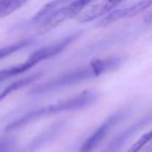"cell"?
<instances>
[{
    "mask_svg": "<svg viewBox=\"0 0 152 152\" xmlns=\"http://www.w3.org/2000/svg\"><path fill=\"white\" fill-rule=\"evenodd\" d=\"M121 61H122V58L119 56L96 59V61H92L88 67L68 72L57 78H54L44 85L34 88V90H31L30 93L34 95H43V94L56 91V90L71 87V86L88 80V79L95 78L98 76H101L102 74H105L107 72L117 69L121 65Z\"/></svg>",
    "mask_w": 152,
    "mask_h": 152,
    "instance_id": "obj_1",
    "label": "cell"
},
{
    "mask_svg": "<svg viewBox=\"0 0 152 152\" xmlns=\"http://www.w3.org/2000/svg\"><path fill=\"white\" fill-rule=\"evenodd\" d=\"M97 99V93L93 91H85L83 93L78 94L77 96H75V97L69 98L67 100H64V101L57 102V103L51 104V105L48 106H44L40 110H31V112L23 115L22 117L18 118L17 120H15L11 124L7 125L5 131L11 132V131L18 130V129L30 124V123L36 122V121L40 120L42 118H45V117L53 116V115L61 114V113L64 112H73V110H83V108L94 103Z\"/></svg>",
    "mask_w": 152,
    "mask_h": 152,
    "instance_id": "obj_2",
    "label": "cell"
},
{
    "mask_svg": "<svg viewBox=\"0 0 152 152\" xmlns=\"http://www.w3.org/2000/svg\"><path fill=\"white\" fill-rule=\"evenodd\" d=\"M95 0H74L73 2L56 10L55 12L51 13L47 17L39 22V30L40 32H47L49 30L53 29L63 22L67 21L69 19L76 17L77 15L83 13V11L91 4Z\"/></svg>",
    "mask_w": 152,
    "mask_h": 152,
    "instance_id": "obj_3",
    "label": "cell"
},
{
    "mask_svg": "<svg viewBox=\"0 0 152 152\" xmlns=\"http://www.w3.org/2000/svg\"><path fill=\"white\" fill-rule=\"evenodd\" d=\"M126 115V110H120V112L115 113L114 115H112L110 117H108L87 140L83 143L79 152H92L93 150H95L100 144L102 143L104 139L106 137V135L108 134L112 128L114 126H116L119 122H121L123 118Z\"/></svg>",
    "mask_w": 152,
    "mask_h": 152,
    "instance_id": "obj_4",
    "label": "cell"
},
{
    "mask_svg": "<svg viewBox=\"0 0 152 152\" xmlns=\"http://www.w3.org/2000/svg\"><path fill=\"white\" fill-rule=\"evenodd\" d=\"M150 7H152V0H140V1H137V3L130 5V7L110 12L98 23V26L104 27V26L110 25V24L115 23L119 20L134 17V16L139 15L147 9H149Z\"/></svg>",
    "mask_w": 152,
    "mask_h": 152,
    "instance_id": "obj_5",
    "label": "cell"
},
{
    "mask_svg": "<svg viewBox=\"0 0 152 152\" xmlns=\"http://www.w3.org/2000/svg\"><path fill=\"white\" fill-rule=\"evenodd\" d=\"M125 0H102L99 3L90 7L88 11L83 12L78 17L79 23H88L93 20L105 16L114 11L116 7H118L121 3L124 2Z\"/></svg>",
    "mask_w": 152,
    "mask_h": 152,
    "instance_id": "obj_6",
    "label": "cell"
},
{
    "mask_svg": "<svg viewBox=\"0 0 152 152\" xmlns=\"http://www.w3.org/2000/svg\"><path fill=\"white\" fill-rule=\"evenodd\" d=\"M39 63H41V61L39 59L38 56L32 53L28 56V58L26 61H24L23 63L18 64V65L12 66V67H9L7 69H2L0 70V85L3 83L4 81H7V79L13 78L15 76L21 75L24 72L28 71L31 68H34V66H37Z\"/></svg>",
    "mask_w": 152,
    "mask_h": 152,
    "instance_id": "obj_7",
    "label": "cell"
},
{
    "mask_svg": "<svg viewBox=\"0 0 152 152\" xmlns=\"http://www.w3.org/2000/svg\"><path fill=\"white\" fill-rule=\"evenodd\" d=\"M41 76H42V73H36L30 76H27V77L20 78V79H18V80L14 81L13 83H11L10 86L5 87L2 91L0 92V102L2 101V100H4L7 97H9L12 93L22 89L23 87H26V86L30 85V83H32L34 81H36L37 79L41 78Z\"/></svg>",
    "mask_w": 152,
    "mask_h": 152,
    "instance_id": "obj_8",
    "label": "cell"
},
{
    "mask_svg": "<svg viewBox=\"0 0 152 152\" xmlns=\"http://www.w3.org/2000/svg\"><path fill=\"white\" fill-rule=\"evenodd\" d=\"M74 0H51L50 2H48L47 4H45L38 13L34 15V17L32 18L34 22H40L41 20H43L45 17H47L48 15H50L51 13L55 12L56 10L61 9V7H65V5L69 4V3L73 2Z\"/></svg>",
    "mask_w": 152,
    "mask_h": 152,
    "instance_id": "obj_9",
    "label": "cell"
},
{
    "mask_svg": "<svg viewBox=\"0 0 152 152\" xmlns=\"http://www.w3.org/2000/svg\"><path fill=\"white\" fill-rule=\"evenodd\" d=\"M140 126H141V124L137 123V124H135V125H133V126L127 128L126 130L123 131V132L120 133L119 135H117V137H115L112 142H110V145L106 147V149L104 150L103 152H118V150L122 147L123 144H124L125 142H126L127 140H128L129 137H130L131 135H132L133 133L137 130V128H139Z\"/></svg>",
    "mask_w": 152,
    "mask_h": 152,
    "instance_id": "obj_10",
    "label": "cell"
},
{
    "mask_svg": "<svg viewBox=\"0 0 152 152\" xmlns=\"http://www.w3.org/2000/svg\"><path fill=\"white\" fill-rule=\"evenodd\" d=\"M29 0H0V19L21 9Z\"/></svg>",
    "mask_w": 152,
    "mask_h": 152,
    "instance_id": "obj_11",
    "label": "cell"
},
{
    "mask_svg": "<svg viewBox=\"0 0 152 152\" xmlns=\"http://www.w3.org/2000/svg\"><path fill=\"white\" fill-rule=\"evenodd\" d=\"M34 43V39L28 38V39H24V40H21L17 43H14V44H11L9 46L5 47H1L0 48V61L5 57L10 56V55L14 54V53L18 52V51L22 50V49L26 48L29 45H31Z\"/></svg>",
    "mask_w": 152,
    "mask_h": 152,
    "instance_id": "obj_12",
    "label": "cell"
},
{
    "mask_svg": "<svg viewBox=\"0 0 152 152\" xmlns=\"http://www.w3.org/2000/svg\"><path fill=\"white\" fill-rule=\"evenodd\" d=\"M151 141H152V130H149L146 133H144L143 135H141L140 139L130 146V148H129L127 152H140Z\"/></svg>",
    "mask_w": 152,
    "mask_h": 152,
    "instance_id": "obj_13",
    "label": "cell"
},
{
    "mask_svg": "<svg viewBox=\"0 0 152 152\" xmlns=\"http://www.w3.org/2000/svg\"><path fill=\"white\" fill-rule=\"evenodd\" d=\"M145 22L147 24H151L152 23V13H150L149 15L146 17V19H145Z\"/></svg>",
    "mask_w": 152,
    "mask_h": 152,
    "instance_id": "obj_14",
    "label": "cell"
}]
</instances>
